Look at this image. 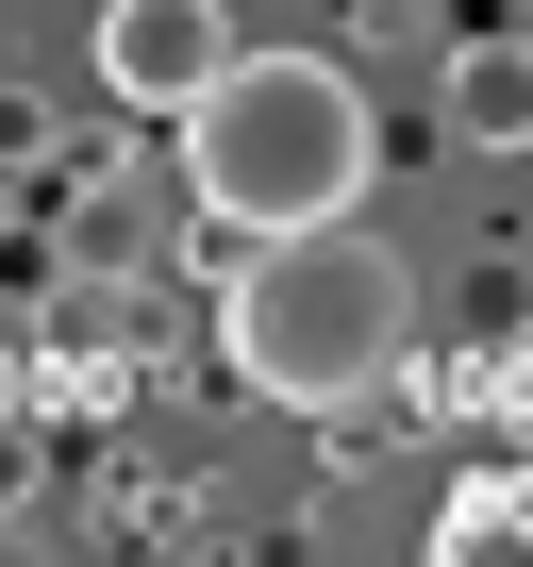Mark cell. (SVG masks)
I'll use <instances>...</instances> for the list:
<instances>
[{"mask_svg": "<svg viewBox=\"0 0 533 567\" xmlns=\"http://www.w3.org/2000/svg\"><path fill=\"white\" fill-rule=\"evenodd\" d=\"M134 217H150V184H134V167H84V184H67V267H117Z\"/></svg>", "mask_w": 533, "mask_h": 567, "instance_id": "8992f818", "label": "cell"}, {"mask_svg": "<svg viewBox=\"0 0 533 567\" xmlns=\"http://www.w3.org/2000/svg\"><path fill=\"white\" fill-rule=\"evenodd\" d=\"M84 68H101L117 117H184L233 68V0H101V18H84Z\"/></svg>", "mask_w": 533, "mask_h": 567, "instance_id": "3957f363", "label": "cell"}, {"mask_svg": "<svg viewBox=\"0 0 533 567\" xmlns=\"http://www.w3.org/2000/svg\"><path fill=\"white\" fill-rule=\"evenodd\" d=\"M516 534H533V467H467L433 501V550H516Z\"/></svg>", "mask_w": 533, "mask_h": 567, "instance_id": "5b68a950", "label": "cell"}, {"mask_svg": "<svg viewBox=\"0 0 533 567\" xmlns=\"http://www.w3.org/2000/svg\"><path fill=\"white\" fill-rule=\"evenodd\" d=\"M433 117H450V151H533V34H467Z\"/></svg>", "mask_w": 533, "mask_h": 567, "instance_id": "277c9868", "label": "cell"}, {"mask_svg": "<svg viewBox=\"0 0 533 567\" xmlns=\"http://www.w3.org/2000/svg\"><path fill=\"white\" fill-rule=\"evenodd\" d=\"M217 368L284 417H334L367 384L417 368V267L367 234V217H284V234H233V284H217Z\"/></svg>", "mask_w": 533, "mask_h": 567, "instance_id": "6da1fadb", "label": "cell"}, {"mask_svg": "<svg viewBox=\"0 0 533 567\" xmlns=\"http://www.w3.org/2000/svg\"><path fill=\"white\" fill-rule=\"evenodd\" d=\"M167 134H184V200L217 217V250L284 234V217H351L384 184V117H367L351 51H233Z\"/></svg>", "mask_w": 533, "mask_h": 567, "instance_id": "7a4b0ae2", "label": "cell"}]
</instances>
